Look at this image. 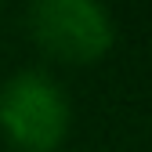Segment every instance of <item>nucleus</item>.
I'll list each match as a JSON object with an SVG mask.
<instances>
[{
    "instance_id": "2",
    "label": "nucleus",
    "mask_w": 152,
    "mask_h": 152,
    "mask_svg": "<svg viewBox=\"0 0 152 152\" xmlns=\"http://www.w3.org/2000/svg\"><path fill=\"white\" fill-rule=\"evenodd\" d=\"M29 33L62 62H94L116 36L102 0H29Z\"/></svg>"
},
{
    "instance_id": "1",
    "label": "nucleus",
    "mask_w": 152,
    "mask_h": 152,
    "mask_svg": "<svg viewBox=\"0 0 152 152\" xmlns=\"http://www.w3.org/2000/svg\"><path fill=\"white\" fill-rule=\"evenodd\" d=\"M69 98L40 69H22L0 87V130L22 152H54L69 134Z\"/></svg>"
}]
</instances>
